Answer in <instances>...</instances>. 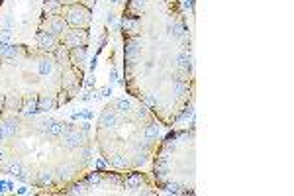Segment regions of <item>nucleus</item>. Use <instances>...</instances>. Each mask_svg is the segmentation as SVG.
<instances>
[{"instance_id":"nucleus-1","label":"nucleus","mask_w":294,"mask_h":196,"mask_svg":"<svg viewBox=\"0 0 294 196\" xmlns=\"http://www.w3.org/2000/svg\"><path fill=\"white\" fill-rule=\"evenodd\" d=\"M63 18L69 28H79V30H89L92 22V10L83 6L81 2L73 6H63Z\"/></svg>"},{"instance_id":"nucleus-2","label":"nucleus","mask_w":294,"mask_h":196,"mask_svg":"<svg viewBox=\"0 0 294 196\" xmlns=\"http://www.w3.org/2000/svg\"><path fill=\"white\" fill-rule=\"evenodd\" d=\"M87 138H89V134L83 132V127H77L75 124H65V129L61 132V136L57 140H59L63 149H69L71 151V149L81 147L83 143L87 142Z\"/></svg>"},{"instance_id":"nucleus-3","label":"nucleus","mask_w":294,"mask_h":196,"mask_svg":"<svg viewBox=\"0 0 294 196\" xmlns=\"http://www.w3.org/2000/svg\"><path fill=\"white\" fill-rule=\"evenodd\" d=\"M124 184H126V192L128 194H155L153 184L141 173H129V175H126Z\"/></svg>"},{"instance_id":"nucleus-4","label":"nucleus","mask_w":294,"mask_h":196,"mask_svg":"<svg viewBox=\"0 0 294 196\" xmlns=\"http://www.w3.org/2000/svg\"><path fill=\"white\" fill-rule=\"evenodd\" d=\"M61 43L69 49L75 47H87L89 45V30H79V28H69V32L61 37Z\"/></svg>"},{"instance_id":"nucleus-5","label":"nucleus","mask_w":294,"mask_h":196,"mask_svg":"<svg viewBox=\"0 0 294 196\" xmlns=\"http://www.w3.org/2000/svg\"><path fill=\"white\" fill-rule=\"evenodd\" d=\"M39 30L41 32H47V34H53V36H57L61 39V37L69 32V26H67V22H65L63 16H47V18L41 22Z\"/></svg>"},{"instance_id":"nucleus-6","label":"nucleus","mask_w":294,"mask_h":196,"mask_svg":"<svg viewBox=\"0 0 294 196\" xmlns=\"http://www.w3.org/2000/svg\"><path fill=\"white\" fill-rule=\"evenodd\" d=\"M83 85V69L69 67L63 71V90H67L71 96H75Z\"/></svg>"},{"instance_id":"nucleus-7","label":"nucleus","mask_w":294,"mask_h":196,"mask_svg":"<svg viewBox=\"0 0 294 196\" xmlns=\"http://www.w3.org/2000/svg\"><path fill=\"white\" fill-rule=\"evenodd\" d=\"M59 41H61V39L57 36L47 34V32H41V30L36 34V45L41 53H53L55 47L59 45Z\"/></svg>"},{"instance_id":"nucleus-8","label":"nucleus","mask_w":294,"mask_h":196,"mask_svg":"<svg viewBox=\"0 0 294 196\" xmlns=\"http://www.w3.org/2000/svg\"><path fill=\"white\" fill-rule=\"evenodd\" d=\"M122 118H124V116H122L120 112H116L114 106L108 104V106L102 110L100 118H98V125H100V127H116V125L122 122Z\"/></svg>"},{"instance_id":"nucleus-9","label":"nucleus","mask_w":294,"mask_h":196,"mask_svg":"<svg viewBox=\"0 0 294 196\" xmlns=\"http://www.w3.org/2000/svg\"><path fill=\"white\" fill-rule=\"evenodd\" d=\"M41 129H43L45 138H49V140H57V138L61 136V132L65 129V122H61V120H53V118H47V120L41 124Z\"/></svg>"},{"instance_id":"nucleus-10","label":"nucleus","mask_w":294,"mask_h":196,"mask_svg":"<svg viewBox=\"0 0 294 196\" xmlns=\"http://www.w3.org/2000/svg\"><path fill=\"white\" fill-rule=\"evenodd\" d=\"M18 120L16 118H6L0 120V142H6L18 134Z\"/></svg>"},{"instance_id":"nucleus-11","label":"nucleus","mask_w":294,"mask_h":196,"mask_svg":"<svg viewBox=\"0 0 294 196\" xmlns=\"http://www.w3.org/2000/svg\"><path fill=\"white\" fill-rule=\"evenodd\" d=\"M22 104H24V96H20L18 92H14V90L4 96V110L10 112V114H20Z\"/></svg>"},{"instance_id":"nucleus-12","label":"nucleus","mask_w":294,"mask_h":196,"mask_svg":"<svg viewBox=\"0 0 294 196\" xmlns=\"http://www.w3.org/2000/svg\"><path fill=\"white\" fill-rule=\"evenodd\" d=\"M6 173L8 175H12V177H16V178H20V180H28L30 178V171L22 165V161H18V159H10L8 161V167H6Z\"/></svg>"},{"instance_id":"nucleus-13","label":"nucleus","mask_w":294,"mask_h":196,"mask_svg":"<svg viewBox=\"0 0 294 196\" xmlns=\"http://www.w3.org/2000/svg\"><path fill=\"white\" fill-rule=\"evenodd\" d=\"M69 47H65L61 41H59V45L55 47V51H53V55H55V61H57V65L65 71V69H69L71 67V59H69Z\"/></svg>"},{"instance_id":"nucleus-14","label":"nucleus","mask_w":294,"mask_h":196,"mask_svg":"<svg viewBox=\"0 0 294 196\" xmlns=\"http://www.w3.org/2000/svg\"><path fill=\"white\" fill-rule=\"evenodd\" d=\"M57 106V96L55 94H39L37 96V112H47V110H55Z\"/></svg>"},{"instance_id":"nucleus-15","label":"nucleus","mask_w":294,"mask_h":196,"mask_svg":"<svg viewBox=\"0 0 294 196\" xmlns=\"http://www.w3.org/2000/svg\"><path fill=\"white\" fill-rule=\"evenodd\" d=\"M122 28H124V36L126 37H137L141 32V22L137 18H126L124 16Z\"/></svg>"},{"instance_id":"nucleus-16","label":"nucleus","mask_w":294,"mask_h":196,"mask_svg":"<svg viewBox=\"0 0 294 196\" xmlns=\"http://www.w3.org/2000/svg\"><path fill=\"white\" fill-rule=\"evenodd\" d=\"M141 53V41L137 37H128L126 41V61L131 63L133 59H137Z\"/></svg>"},{"instance_id":"nucleus-17","label":"nucleus","mask_w":294,"mask_h":196,"mask_svg":"<svg viewBox=\"0 0 294 196\" xmlns=\"http://www.w3.org/2000/svg\"><path fill=\"white\" fill-rule=\"evenodd\" d=\"M69 59H71V67L75 69H83L87 63V47H75L69 51Z\"/></svg>"},{"instance_id":"nucleus-18","label":"nucleus","mask_w":294,"mask_h":196,"mask_svg":"<svg viewBox=\"0 0 294 196\" xmlns=\"http://www.w3.org/2000/svg\"><path fill=\"white\" fill-rule=\"evenodd\" d=\"M22 47L14 43H0V61H14L20 55Z\"/></svg>"},{"instance_id":"nucleus-19","label":"nucleus","mask_w":294,"mask_h":196,"mask_svg":"<svg viewBox=\"0 0 294 196\" xmlns=\"http://www.w3.org/2000/svg\"><path fill=\"white\" fill-rule=\"evenodd\" d=\"M53 180H55V175H53V171H49V169H43V171H39L34 178V184L36 186H41V188H45V186H51L53 184Z\"/></svg>"},{"instance_id":"nucleus-20","label":"nucleus","mask_w":294,"mask_h":196,"mask_svg":"<svg viewBox=\"0 0 294 196\" xmlns=\"http://www.w3.org/2000/svg\"><path fill=\"white\" fill-rule=\"evenodd\" d=\"M43 12L47 16H61L63 14V6L59 0H43Z\"/></svg>"},{"instance_id":"nucleus-21","label":"nucleus","mask_w":294,"mask_h":196,"mask_svg":"<svg viewBox=\"0 0 294 196\" xmlns=\"http://www.w3.org/2000/svg\"><path fill=\"white\" fill-rule=\"evenodd\" d=\"M36 112H37V96L24 98V104H22V112L20 114H36Z\"/></svg>"},{"instance_id":"nucleus-22","label":"nucleus","mask_w":294,"mask_h":196,"mask_svg":"<svg viewBox=\"0 0 294 196\" xmlns=\"http://www.w3.org/2000/svg\"><path fill=\"white\" fill-rule=\"evenodd\" d=\"M112 106H114V110H116V112H120L122 116L131 112V102H129V100H126V98H118V100H114V104H112Z\"/></svg>"},{"instance_id":"nucleus-23","label":"nucleus","mask_w":294,"mask_h":196,"mask_svg":"<svg viewBox=\"0 0 294 196\" xmlns=\"http://www.w3.org/2000/svg\"><path fill=\"white\" fill-rule=\"evenodd\" d=\"M55 96H57V106H61V104H67V102L73 98V96H71L67 90H61V92H59V94H55Z\"/></svg>"},{"instance_id":"nucleus-24","label":"nucleus","mask_w":294,"mask_h":196,"mask_svg":"<svg viewBox=\"0 0 294 196\" xmlns=\"http://www.w3.org/2000/svg\"><path fill=\"white\" fill-rule=\"evenodd\" d=\"M8 153H6V149L4 147H0V171H4L6 173V167H8Z\"/></svg>"},{"instance_id":"nucleus-25","label":"nucleus","mask_w":294,"mask_h":196,"mask_svg":"<svg viewBox=\"0 0 294 196\" xmlns=\"http://www.w3.org/2000/svg\"><path fill=\"white\" fill-rule=\"evenodd\" d=\"M79 2H81L83 6H87L89 10H92V8H94V4H96V0H79Z\"/></svg>"},{"instance_id":"nucleus-26","label":"nucleus","mask_w":294,"mask_h":196,"mask_svg":"<svg viewBox=\"0 0 294 196\" xmlns=\"http://www.w3.org/2000/svg\"><path fill=\"white\" fill-rule=\"evenodd\" d=\"M61 6H73V4H79V0H59Z\"/></svg>"},{"instance_id":"nucleus-27","label":"nucleus","mask_w":294,"mask_h":196,"mask_svg":"<svg viewBox=\"0 0 294 196\" xmlns=\"http://www.w3.org/2000/svg\"><path fill=\"white\" fill-rule=\"evenodd\" d=\"M112 94V89L108 87V89H102V92H100V96H110Z\"/></svg>"},{"instance_id":"nucleus-28","label":"nucleus","mask_w":294,"mask_h":196,"mask_svg":"<svg viewBox=\"0 0 294 196\" xmlns=\"http://www.w3.org/2000/svg\"><path fill=\"white\" fill-rule=\"evenodd\" d=\"M106 22H108V26H110V24H114V14H108V18H106Z\"/></svg>"},{"instance_id":"nucleus-29","label":"nucleus","mask_w":294,"mask_h":196,"mask_svg":"<svg viewBox=\"0 0 294 196\" xmlns=\"http://www.w3.org/2000/svg\"><path fill=\"white\" fill-rule=\"evenodd\" d=\"M2 186H4V182H0V190H2Z\"/></svg>"}]
</instances>
